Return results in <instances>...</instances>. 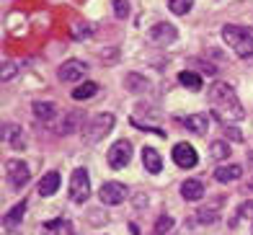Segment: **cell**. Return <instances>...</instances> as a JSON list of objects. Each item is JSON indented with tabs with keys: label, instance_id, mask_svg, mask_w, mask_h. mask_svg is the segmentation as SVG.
Masks as SVG:
<instances>
[{
	"label": "cell",
	"instance_id": "e0dca14e",
	"mask_svg": "<svg viewBox=\"0 0 253 235\" xmlns=\"http://www.w3.org/2000/svg\"><path fill=\"white\" fill-rule=\"evenodd\" d=\"M31 109H34V116L42 119V122H52L54 116H57V106H54L52 101H37Z\"/></svg>",
	"mask_w": 253,
	"mask_h": 235
},
{
	"label": "cell",
	"instance_id": "603a6c76",
	"mask_svg": "<svg viewBox=\"0 0 253 235\" xmlns=\"http://www.w3.org/2000/svg\"><path fill=\"white\" fill-rule=\"evenodd\" d=\"M168 8H170V13H176V16H186L194 8V0H170Z\"/></svg>",
	"mask_w": 253,
	"mask_h": 235
},
{
	"label": "cell",
	"instance_id": "d6986e66",
	"mask_svg": "<svg viewBox=\"0 0 253 235\" xmlns=\"http://www.w3.org/2000/svg\"><path fill=\"white\" fill-rule=\"evenodd\" d=\"M178 83L183 88L189 91H202V78L197 73H191V70H183V73H178Z\"/></svg>",
	"mask_w": 253,
	"mask_h": 235
},
{
	"label": "cell",
	"instance_id": "5bb4252c",
	"mask_svg": "<svg viewBox=\"0 0 253 235\" xmlns=\"http://www.w3.org/2000/svg\"><path fill=\"white\" fill-rule=\"evenodd\" d=\"M181 196L186 199V202H199V199L204 196V184L197 181V179H189L181 184Z\"/></svg>",
	"mask_w": 253,
	"mask_h": 235
},
{
	"label": "cell",
	"instance_id": "ac0fdd59",
	"mask_svg": "<svg viewBox=\"0 0 253 235\" xmlns=\"http://www.w3.org/2000/svg\"><path fill=\"white\" fill-rule=\"evenodd\" d=\"M98 93V83H93V80H85L83 86H78L75 91H73V98L75 101H88V98H93Z\"/></svg>",
	"mask_w": 253,
	"mask_h": 235
},
{
	"label": "cell",
	"instance_id": "9a60e30c",
	"mask_svg": "<svg viewBox=\"0 0 253 235\" xmlns=\"http://www.w3.org/2000/svg\"><path fill=\"white\" fill-rule=\"evenodd\" d=\"M24 215H26V199H21V202L3 217V228L5 230H16L21 225V220H24Z\"/></svg>",
	"mask_w": 253,
	"mask_h": 235
},
{
	"label": "cell",
	"instance_id": "7c38bea8",
	"mask_svg": "<svg viewBox=\"0 0 253 235\" xmlns=\"http://www.w3.org/2000/svg\"><path fill=\"white\" fill-rule=\"evenodd\" d=\"M142 166L147 173H160L163 171V158L155 147H142Z\"/></svg>",
	"mask_w": 253,
	"mask_h": 235
},
{
	"label": "cell",
	"instance_id": "f546056e",
	"mask_svg": "<svg viewBox=\"0 0 253 235\" xmlns=\"http://www.w3.org/2000/svg\"><path fill=\"white\" fill-rule=\"evenodd\" d=\"M225 135H230V140H235V142H243V135L235 127H225Z\"/></svg>",
	"mask_w": 253,
	"mask_h": 235
},
{
	"label": "cell",
	"instance_id": "f1b7e54d",
	"mask_svg": "<svg viewBox=\"0 0 253 235\" xmlns=\"http://www.w3.org/2000/svg\"><path fill=\"white\" fill-rule=\"evenodd\" d=\"M13 75H16V65H13V62H5V65H3V73H0V78H3V80H10Z\"/></svg>",
	"mask_w": 253,
	"mask_h": 235
},
{
	"label": "cell",
	"instance_id": "277c9868",
	"mask_svg": "<svg viewBox=\"0 0 253 235\" xmlns=\"http://www.w3.org/2000/svg\"><path fill=\"white\" fill-rule=\"evenodd\" d=\"M111 129H114V114L103 111V114L93 116V122L88 124V129H85V140H88V142H98V140H103V137L111 132Z\"/></svg>",
	"mask_w": 253,
	"mask_h": 235
},
{
	"label": "cell",
	"instance_id": "5b68a950",
	"mask_svg": "<svg viewBox=\"0 0 253 235\" xmlns=\"http://www.w3.org/2000/svg\"><path fill=\"white\" fill-rule=\"evenodd\" d=\"M109 166L114 168V171H119V168H124L126 163L132 160V142L129 140H117V142L111 145V150H109Z\"/></svg>",
	"mask_w": 253,
	"mask_h": 235
},
{
	"label": "cell",
	"instance_id": "4dcf8cb0",
	"mask_svg": "<svg viewBox=\"0 0 253 235\" xmlns=\"http://www.w3.org/2000/svg\"><path fill=\"white\" fill-rule=\"evenodd\" d=\"M248 189H251V191H253V179H251V181H248Z\"/></svg>",
	"mask_w": 253,
	"mask_h": 235
},
{
	"label": "cell",
	"instance_id": "4fadbf2b",
	"mask_svg": "<svg viewBox=\"0 0 253 235\" xmlns=\"http://www.w3.org/2000/svg\"><path fill=\"white\" fill-rule=\"evenodd\" d=\"M57 189H60V173H57V171L44 173V176H42V181H39V186H37L39 196H52Z\"/></svg>",
	"mask_w": 253,
	"mask_h": 235
},
{
	"label": "cell",
	"instance_id": "83f0119b",
	"mask_svg": "<svg viewBox=\"0 0 253 235\" xmlns=\"http://www.w3.org/2000/svg\"><path fill=\"white\" fill-rule=\"evenodd\" d=\"M60 228H62V220H52V222H47V225H44V235H54Z\"/></svg>",
	"mask_w": 253,
	"mask_h": 235
},
{
	"label": "cell",
	"instance_id": "4316f807",
	"mask_svg": "<svg viewBox=\"0 0 253 235\" xmlns=\"http://www.w3.org/2000/svg\"><path fill=\"white\" fill-rule=\"evenodd\" d=\"M238 217H240V220L253 217V199H251V202H243V204L238 207Z\"/></svg>",
	"mask_w": 253,
	"mask_h": 235
},
{
	"label": "cell",
	"instance_id": "30bf717a",
	"mask_svg": "<svg viewBox=\"0 0 253 235\" xmlns=\"http://www.w3.org/2000/svg\"><path fill=\"white\" fill-rule=\"evenodd\" d=\"M176 37H178V31H176V26H170V23H155V26L150 29V39L160 47L176 42Z\"/></svg>",
	"mask_w": 253,
	"mask_h": 235
},
{
	"label": "cell",
	"instance_id": "ba28073f",
	"mask_svg": "<svg viewBox=\"0 0 253 235\" xmlns=\"http://www.w3.org/2000/svg\"><path fill=\"white\" fill-rule=\"evenodd\" d=\"M85 70H88V65H85L83 60H67V62L60 65L57 75H60L62 83H78V80H83Z\"/></svg>",
	"mask_w": 253,
	"mask_h": 235
},
{
	"label": "cell",
	"instance_id": "52a82bcc",
	"mask_svg": "<svg viewBox=\"0 0 253 235\" xmlns=\"http://www.w3.org/2000/svg\"><path fill=\"white\" fill-rule=\"evenodd\" d=\"M98 199H101V204H122L124 199H126V186L119 184V181H109V184H103L101 186V191H98Z\"/></svg>",
	"mask_w": 253,
	"mask_h": 235
},
{
	"label": "cell",
	"instance_id": "44dd1931",
	"mask_svg": "<svg viewBox=\"0 0 253 235\" xmlns=\"http://www.w3.org/2000/svg\"><path fill=\"white\" fill-rule=\"evenodd\" d=\"M3 140H5V142H13V147H24V137H21V129L16 124H5Z\"/></svg>",
	"mask_w": 253,
	"mask_h": 235
},
{
	"label": "cell",
	"instance_id": "7402d4cb",
	"mask_svg": "<svg viewBox=\"0 0 253 235\" xmlns=\"http://www.w3.org/2000/svg\"><path fill=\"white\" fill-rule=\"evenodd\" d=\"M217 207H220V202H217L214 207H202L199 212H197V220L204 222V225H212V222H217V217H220V215H217Z\"/></svg>",
	"mask_w": 253,
	"mask_h": 235
},
{
	"label": "cell",
	"instance_id": "d4e9b609",
	"mask_svg": "<svg viewBox=\"0 0 253 235\" xmlns=\"http://www.w3.org/2000/svg\"><path fill=\"white\" fill-rule=\"evenodd\" d=\"M212 158L214 160H227V155H230V145L227 142H222V140H217V142H212Z\"/></svg>",
	"mask_w": 253,
	"mask_h": 235
},
{
	"label": "cell",
	"instance_id": "2e32d148",
	"mask_svg": "<svg viewBox=\"0 0 253 235\" xmlns=\"http://www.w3.org/2000/svg\"><path fill=\"white\" fill-rule=\"evenodd\" d=\"M240 176H243V168H240L238 163H230V166H217V171H214V179L220 181V184L238 181Z\"/></svg>",
	"mask_w": 253,
	"mask_h": 235
},
{
	"label": "cell",
	"instance_id": "ffe728a7",
	"mask_svg": "<svg viewBox=\"0 0 253 235\" xmlns=\"http://www.w3.org/2000/svg\"><path fill=\"white\" fill-rule=\"evenodd\" d=\"M124 86L129 88L132 93H142V91H145L147 86H150V83L145 80V75H140V73H129V75L124 78Z\"/></svg>",
	"mask_w": 253,
	"mask_h": 235
},
{
	"label": "cell",
	"instance_id": "7a4b0ae2",
	"mask_svg": "<svg viewBox=\"0 0 253 235\" xmlns=\"http://www.w3.org/2000/svg\"><path fill=\"white\" fill-rule=\"evenodd\" d=\"M222 39H225V44H227L238 57L253 54V31H251V29L235 26V23H227V26H222Z\"/></svg>",
	"mask_w": 253,
	"mask_h": 235
},
{
	"label": "cell",
	"instance_id": "3957f363",
	"mask_svg": "<svg viewBox=\"0 0 253 235\" xmlns=\"http://www.w3.org/2000/svg\"><path fill=\"white\" fill-rule=\"evenodd\" d=\"M90 196V176L85 168H75L70 176V199L75 204H83Z\"/></svg>",
	"mask_w": 253,
	"mask_h": 235
},
{
	"label": "cell",
	"instance_id": "8fae6325",
	"mask_svg": "<svg viewBox=\"0 0 253 235\" xmlns=\"http://www.w3.org/2000/svg\"><path fill=\"white\" fill-rule=\"evenodd\" d=\"M186 129H191L194 135H204L207 129H210V119H207V114H189L183 116V119H178Z\"/></svg>",
	"mask_w": 253,
	"mask_h": 235
},
{
	"label": "cell",
	"instance_id": "cb8c5ba5",
	"mask_svg": "<svg viewBox=\"0 0 253 235\" xmlns=\"http://www.w3.org/2000/svg\"><path fill=\"white\" fill-rule=\"evenodd\" d=\"M170 228H173V217L160 215L158 222H155V228H153V235H166V233H170Z\"/></svg>",
	"mask_w": 253,
	"mask_h": 235
},
{
	"label": "cell",
	"instance_id": "6da1fadb",
	"mask_svg": "<svg viewBox=\"0 0 253 235\" xmlns=\"http://www.w3.org/2000/svg\"><path fill=\"white\" fill-rule=\"evenodd\" d=\"M210 101H212V106H214L217 116H220L222 122H225V119L240 122V119L246 116L243 103L238 101L233 86L225 83V80H217V83H212V88H210Z\"/></svg>",
	"mask_w": 253,
	"mask_h": 235
},
{
	"label": "cell",
	"instance_id": "8992f818",
	"mask_svg": "<svg viewBox=\"0 0 253 235\" xmlns=\"http://www.w3.org/2000/svg\"><path fill=\"white\" fill-rule=\"evenodd\" d=\"M5 173H8V184L13 186V189H24V186L29 184L31 173H29V166L24 160H8L5 163Z\"/></svg>",
	"mask_w": 253,
	"mask_h": 235
},
{
	"label": "cell",
	"instance_id": "9c48e42d",
	"mask_svg": "<svg viewBox=\"0 0 253 235\" xmlns=\"http://www.w3.org/2000/svg\"><path fill=\"white\" fill-rule=\"evenodd\" d=\"M173 160H176L178 168H194V166L199 163V155H197V150H194V145L178 142V145L173 147Z\"/></svg>",
	"mask_w": 253,
	"mask_h": 235
},
{
	"label": "cell",
	"instance_id": "484cf974",
	"mask_svg": "<svg viewBox=\"0 0 253 235\" xmlns=\"http://www.w3.org/2000/svg\"><path fill=\"white\" fill-rule=\"evenodd\" d=\"M114 16H117V18H126V16H129V5H126V0H114Z\"/></svg>",
	"mask_w": 253,
	"mask_h": 235
}]
</instances>
